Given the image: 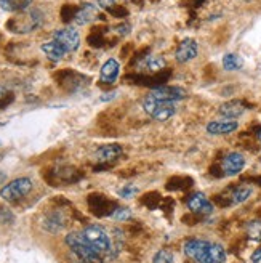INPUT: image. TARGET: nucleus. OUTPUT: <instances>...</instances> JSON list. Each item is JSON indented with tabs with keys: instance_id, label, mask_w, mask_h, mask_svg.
<instances>
[{
	"instance_id": "obj_1",
	"label": "nucleus",
	"mask_w": 261,
	"mask_h": 263,
	"mask_svg": "<svg viewBox=\"0 0 261 263\" xmlns=\"http://www.w3.org/2000/svg\"><path fill=\"white\" fill-rule=\"evenodd\" d=\"M185 254L197 263H225L226 252L216 242L204 239H189L185 244Z\"/></svg>"
},
{
	"instance_id": "obj_2",
	"label": "nucleus",
	"mask_w": 261,
	"mask_h": 263,
	"mask_svg": "<svg viewBox=\"0 0 261 263\" xmlns=\"http://www.w3.org/2000/svg\"><path fill=\"white\" fill-rule=\"evenodd\" d=\"M64 241L75 263H103V257L90 246L82 233H69Z\"/></svg>"
},
{
	"instance_id": "obj_3",
	"label": "nucleus",
	"mask_w": 261,
	"mask_h": 263,
	"mask_svg": "<svg viewBox=\"0 0 261 263\" xmlns=\"http://www.w3.org/2000/svg\"><path fill=\"white\" fill-rule=\"evenodd\" d=\"M42 21H44V15L41 10L28 8L24 11L16 13L15 16H11L7 23V28L11 32H16V34H28L41 28Z\"/></svg>"
},
{
	"instance_id": "obj_4",
	"label": "nucleus",
	"mask_w": 261,
	"mask_h": 263,
	"mask_svg": "<svg viewBox=\"0 0 261 263\" xmlns=\"http://www.w3.org/2000/svg\"><path fill=\"white\" fill-rule=\"evenodd\" d=\"M85 239L90 242V246L95 249V251L104 257V258H115L117 254L114 252L112 249V241L109 238V234L106 233L103 227H98V225H88L84 233Z\"/></svg>"
},
{
	"instance_id": "obj_5",
	"label": "nucleus",
	"mask_w": 261,
	"mask_h": 263,
	"mask_svg": "<svg viewBox=\"0 0 261 263\" xmlns=\"http://www.w3.org/2000/svg\"><path fill=\"white\" fill-rule=\"evenodd\" d=\"M143 109H145L152 119L159 121V122H165L168 119H172L176 112V106L175 103L170 101H159L152 98L151 95H148L143 101Z\"/></svg>"
},
{
	"instance_id": "obj_6",
	"label": "nucleus",
	"mask_w": 261,
	"mask_h": 263,
	"mask_svg": "<svg viewBox=\"0 0 261 263\" xmlns=\"http://www.w3.org/2000/svg\"><path fill=\"white\" fill-rule=\"evenodd\" d=\"M32 180L28 177H21L10 181L8 185H5L0 190V197L7 202H16L23 199L24 196H28L32 191Z\"/></svg>"
},
{
	"instance_id": "obj_7",
	"label": "nucleus",
	"mask_w": 261,
	"mask_h": 263,
	"mask_svg": "<svg viewBox=\"0 0 261 263\" xmlns=\"http://www.w3.org/2000/svg\"><path fill=\"white\" fill-rule=\"evenodd\" d=\"M88 207H90L91 212L98 217L112 215L114 210L117 209L112 201H109L106 196L99 194V193H93V194L88 196Z\"/></svg>"
},
{
	"instance_id": "obj_8",
	"label": "nucleus",
	"mask_w": 261,
	"mask_h": 263,
	"mask_svg": "<svg viewBox=\"0 0 261 263\" xmlns=\"http://www.w3.org/2000/svg\"><path fill=\"white\" fill-rule=\"evenodd\" d=\"M53 41H56L64 50L68 51H75L81 45V35L72 28H63L53 32Z\"/></svg>"
},
{
	"instance_id": "obj_9",
	"label": "nucleus",
	"mask_w": 261,
	"mask_h": 263,
	"mask_svg": "<svg viewBox=\"0 0 261 263\" xmlns=\"http://www.w3.org/2000/svg\"><path fill=\"white\" fill-rule=\"evenodd\" d=\"M245 167V157L240 153H229L223 157L221 161V175L226 177H234L242 172Z\"/></svg>"
},
{
	"instance_id": "obj_10",
	"label": "nucleus",
	"mask_w": 261,
	"mask_h": 263,
	"mask_svg": "<svg viewBox=\"0 0 261 263\" xmlns=\"http://www.w3.org/2000/svg\"><path fill=\"white\" fill-rule=\"evenodd\" d=\"M152 98L159 100V101H170V103H176L183 98H186V90L181 87H172V85H160L155 87L151 93Z\"/></svg>"
},
{
	"instance_id": "obj_11",
	"label": "nucleus",
	"mask_w": 261,
	"mask_h": 263,
	"mask_svg": "<svg viewBox=\"0 0 261 263\" xmlns=\"http://www.w3.org/2000/svg\"><path fill=\"white\" fill-rule=\"evenodd\" d=\"M122 153H124V149H122V146H119V144H114V143L112 144H103V146L98 148L95 153V159L99 164L96 168L108 167L109 164L115 162L122 156Z\"/></svg>"
},
{
	"instance_id": "obj_12",
	"label": "nucleus",
	"mask_w": 261,
	"mask_h": 263,
	"mask_svg": "<svg viewBox=\"0 0 261 263\" xmlns=\"http://www.w3.org/2000/svg\"><path fill=\"white\" fill-rule=\"evenodd\" d=\"M188 209L195 215H210L213 212V204L205 194L195 193L188 197Z\"/></svg>"
},
{
	"instance_id": "obj_13",
	"label": "nucleus",
	"mask_w": 261,
	"mask_h": 263,
	"mask_svg": "<svg viewBox=\"0 0 261 263\" xmlns=\"http://www.w3.org/2000/svg\"><path fill=\"white\" fill-rule=\"evenodd\" d=\"M197 51H199L197 42L192 41V39H185L183 42H179L175 58L178 63H188L197 57Z\"/></svg>"
},
{
	"instance_id": "obj_14",
	"label": "nucleus",
	"mask_w": 261,
	"mask_h": 263,
	"mask_svg": "<svg viewBox=\"0 0 261 263\" xmlns=\"http://www.w3.org/2000/svg\"><path fill=\"white\" fill-rule=\"evenodd\" d=\"M121 74V64L117 60L109 58L106 63L103 64L101 68V74H99V81L103 84H114L117 79H119Z\"/></svg>"
},
{
	"instance_id": "obj_15",
	"label": "nucleus",
	"mask_w": 261,
	"mask_h": 263,
	"mask_svg": "<svg viewBox=\"0 0 261 263\" xmlns=\"http://www.w3.org/2000/svg\"><path fill=\"white\" fill-rule=\"evenodd\" d=\"M239 124L232 119H221V121H213L207 125V132L210 135H229L232 132H236Z\"/></svg>"
},
{
	"instance_id": "obj_16",
	"label": "nucleus",
	"mask_w": 261,
	"mask_h": 263,
	"mask_svg": "<svg viewBox=\"0 0 261 263\" xmlns=\"http://www.w3.org/2000/svg\"><path fill=\"white\" fill-rule=\"evenodd\" d=\"M98 15H99V11H98V7L95 4H82L75 13L74 23L84 26V24L95 21L98 18Z\"/></svg>"
},
{
	"instance_id": "obj_17",
	"label": "nucleus",
	"mask_w": 261,
	"mask_h": 263,
	"mask_svg": "<svg viewBox=\"0 0 261 263\" xmlns=\"http://www.w3.org/2000/svg\"><path fill=\"white\" fill-rule=\"evenodd\" d=\"M139 69L146 74H155L165 68V60L160 57H154V55H146L139 61Z\"/></svg>"
},
{
	"instance_id": "obj_18",
	"label": "nucleus",
	"mask_w": 261,
	"mask_h": 263,
	"mask_svg": "<svg viewBox=\"0 0 261 263\" xmlns=\"http://www.w3.org/2000/svg\"><path fill=\"white\" fill-rule=\"evenodd\" d=\"M245 112V106L244 103L239 101V100H232V101H228L225 104H221L219 106V114L226 117V119H237L239 116H242Z\"/></svg>"
},
{
	"instance_id": "obj_19",
	"label": "nucleus",
	"mask_w": 261,
	"mask_h": 263,
	"mask_svg": "<svg viewBox=\"0 0 261 263\" xmlns=\"http://www.w3.org/2000/svg\"><path fill=\"white\" fill-rule=\"evenodd\" d=\"M42 51L45 53V57L50 60V61H61L64 57H66V53L68 51L64 50L56 41H50V42H45V44H42Z\"/></svg>"
},
{
	"instance_id": "obj_20",
	"label": "nucleus",
	"mask_w": 261,
	"mask_h": 263,
	"mask_svg": "<svg viewBox=\"0 0 261 263\" xmlns=\"http://www.w3.org/2000/svg\"><path fill=\"white\" fill-rule=\"evenodd\" d=\"M64 225H66V221H64V217L63 214L59 212V210H56V212H51L45 217L44 220V228L50 233H58L64 228Z\"/></svg>"
},
{
	"instance_id": "obj_21",
	"label": "nucleus",
	"mask_w": 261,
	"mask_h": 263,
	"mask_svg": "<svg viewBox=\"0 0 261 263\" xmlns=\"http://www.w3.org/2000/svg\"><path fill=\"white\" fill-rule=\"evenodd\" d=\"M252 193H253L252 186H249V185H239L236 188L229 190V193H228L229 202L231 204H242V202H245L247 199H249V197L252 196Z\"/></svg>"
},
{
	"instance_id": "obj_22",
	"label": "nucleus",
	"mask_w": 261,
	"mask_h": 263,
	"mask_svg": "<svg viewBox=\"0 0 261 263\" xmlns=\"http://www.w3.org/2000/svg\"><path fill=\"white\" fill-rule=\"evenodd\" d=\"M32 0H0V8L8 13H19L28 10Z\"/></svg>"
},
{
	"instance_id": "obj_23",
	"label": "nucleus",
	"mask_w": 261,
	"mask_h": 263,
	"mask_svg": "<svg viewBox=\"0 0 261 263\" xmlns=\"http://www.w3.org/2000/svg\"><path fill=\"white\" fill-rule=\"evenodd\" d=\"M244 66V60L236 53H228L223 58V68L226 71H239Z\"/></svg>"
},
{
	"instance_id": "obj_24",
	"label": "nucleus",
	"mask_w": 261,
	"mask_h": 263,
	"mask_svg": "<svg viewBox=\"0 0 261 263\" xmlns=\"http://www.w3.org/2000/svg\"><path fill=\"white\" fill-rule=\"evenodd\" d=\"M247 238L252 242L261 241V220H253L247 225Z\"/></svg>"
},
{
	"instance_id": "obj_25",
	"label": "nucleus",
	"mask_w": 261,
	"mask_h": 263,
	"mask_svg": "<svg viewBox=\"0 0 261 263\" xmlns=\"http://www.w3.org/2000/svg\"><path fill=\"white\" fill-rule=\"evenodd\" d=\"M192 185V180L191 178H172L170 181H168V185H167V190H185V188H189Z\"/></svg>"
},
{
	"instance_id": "obj_26",
	"label": "nucleus",
	"mask_w": 261,
	"mask_h": 263,
	"mask_svg": "<svg viewBox=\"0 0 261 263\" xmlns=\"http://www.w3.org/2000/svg\"><path fill=\"white\" fill-rule=\"evenodd\" d=\"M152 263H173V254L167 249H162L157 254L154 255Z\"/></svg>"
},
{
	"instance_id": "obj_27",
	"label": "nucleus",
	"mask_w": 261,
	"mask_h": 263,
	"mask_svg": "<svg viewBox=\"0 0 261 263\" xmlns=\"http://www.w3.org/2000/svg\"><path fill=\"white\" fill-rule=\"evenodd\" d=\"M11 101H13V93L5 87L0 85V108H7Z\"/></svg>"
},
{
	"instance_id": "obj_28",
	"label": "nucleus",
	"mask_w": 261,
	"mask_h": 263,
	"mask_svg": "<svg viewBox=\"0 0 261 263\" xmlns=\"http://www.w3.org/2000/svg\"><path fill=\"white\" fill-rule=\"evenodd\" d=\"M112 217L115 220H119V221H127V220H130V217H132V212H130L127 207H117L114 210Z\"/></svg>"
},
{
	"instance_id": "obj_29",
	"label": "nucleus",
	"mask_w": 261,
	"mask_h": 263,
	"mask_svg": "<svg viewBox=\"0 0 261 263\" xmlns=\"http://www.w3.org/2000/svg\"><path fill=\"white\" fill-rule=\"evenodd\" d=\"M160 202V197L157 193H151V194H146L145 197H143V204L154 209V207H157V204Z\"/></svg>"
},
{
	"instance_id": "obj_30",
	"label": "nucleus",
	"mask_w": 261,
	"mask_h": 263,
	"mask_svg": "<svg viewBox=\"0 0 261 263\" xmlns=\"http://www.w3.org/2000/svg\"><path fill=\"white\" fill-rule=\"evenodd\" d=\"M13 220H15V215H13L11 210L7 207H0V223L8 225V223H13Z\"/></svg>"
},
{
	"instance_id": "obj_31",
	"label": "nucleus",
	"mask_w": 261,
	"mask_h": 263,
	"mask_svg": "<svg viewBox=\"0 0 261 263\" xmlns=\"http://www.w3.org/2000/svg\"><path fill=\"white\" fill-rule=\"evenodd\" d=\"M77 10H79V7H72V5H66V7H63V11H61V15H63V21H71L75 18V13Z\"/></svg>"
},
{
	"instance_id": "obj_32",
	"label": "nucleus",
	"mask_w": 261,
	"mask_h": 263,
	"mask_svg": "<svg viewBox=\"0 0 261 263\" xmlns=\"http://www.w3.org/2000/svg\"><path fill=\"white\" fill-rule=\"evenodd\" d=\"M136 193H138V188L133 186V185H127V186H124V188L119 191L121 197H125V199H130V197L136 196Z\"/></svg>"
},
{
	"instance_id": "obj_33",
	"label": "nucleus",
	"mask_w": 261,
	"mask_h": 263,
	"mask_svg": "<svg viewBox=\"0 0 261 263\" xmlns=\"http://www.w3.org/2000/svg\"><path fill=\"white\" fill-rule=\"evenodd\" d=\"M98 7H103V8H108V10H112L117 4L115 0H96Z\"/></svg>"
},
{
	"instance_id": "obj_34",
	"label": "nucleus",
	"mask_w": 261,
	"mask_h": 263,
	"mask_svg": "<svg viewBox=\"0 0 261 263\" xmlns=\"http://www.w3.org/2000/svg\"><path fill=\"white\" fill-rule=\"evenodd\" d=\"M252 263H261V247L256 249V251L253 252V255H252Z\"/></svg>"
},
{
	"instance_id": "obj_35",
	"label": "nucleus",
	"mask_w": 261,
	"mask_h": 263,
	"mask_svg": "<svg viewBox=\"0 0 261 263\" xmlns=\"http://www.w3.org/2000/svg\"><path fill=\"white\" fill-rule=\"evenodd\" d=\"M5 180H7V174L0 170V183H5Z\"/></svg>"
},
{
	"instance_id": "obj_36",
	"label": "nucleus",
	"mask_w": 261,
	"mask_h": 263,
	"mask_svg": "<svg viewBox=\"0 0 261 263\" xmlns=\"http://www.w3.org/2000/svg\"><path fill=\"white\" fill-rule=\"evenodd\" d=\"M255 181L258 183V185H261V177H258V178H255Z\"/></svg>"
},
{
	"instance_id": "obj_37",
	"label": "nucleus",
	"mask_w": 261,
	"mask_h": 263,
	"mask_svg": "<svg viewBox=\"0 0 261 263\" xmlns=\"http://www.w3.org/2000/svg\"><path fill=\"white\" fill-rule=\"evenodd\" d=\"M258 140H259V143H261V130L258 132Z\"/></svg>"
}]
</instances>
